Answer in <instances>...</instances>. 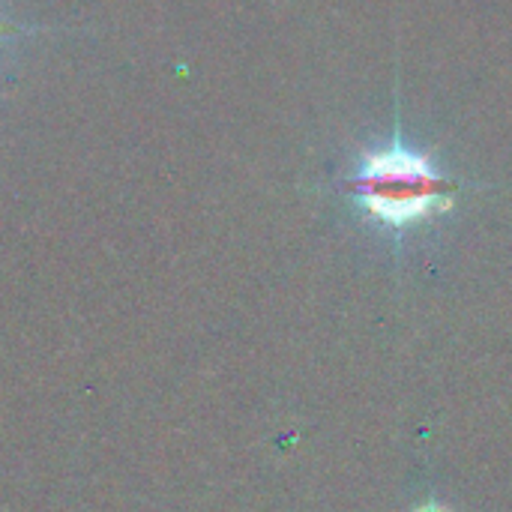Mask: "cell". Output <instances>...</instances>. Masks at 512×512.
<instances>
[{"instance_id": "cell-2", "label": "cell", "mask_w": 512, "mask_h": 512, "mask_svg": "<svg viewBox=\"0 0 512 512\" xmlns=\"http://www.w3.org/2000/svg\"><path fill=\"white\" fill-rule=\"evenodd\" d=\"M12 33H21V27L12 24L9 18H0V39H3V36H12Z\"/></svg>"}, {"instance_id": "cell-1", "label": "cell", "mask_w": 512, "mask_h": 512, "mask_svg": "<svg viewBox=\"0 0 512 512\" xmlns=\"http://www.w3.org/2000/svg\"><path fill=\"white\" fill-rule=\"evenodd\" d=\"M351 189L360 210L393 231L426 222L453 207L447 180L435 171L429 156L405 147L399 138L360 156Z\"/></svg>"}, {"instance_id": "cell-3", "label": "cell", "mask_w": 512, "mask_h": 512, "mask_svg": "<svg viewBox=\"0 0 512 512\" xmlns=\"http://www.w3.org/2000/svg\"><path fill=\"white\" fill-rule=\"evenodd\" d=\"M420 512H444V510H438V507H429V510H420Z\"/></svg>"}]
</instances>
